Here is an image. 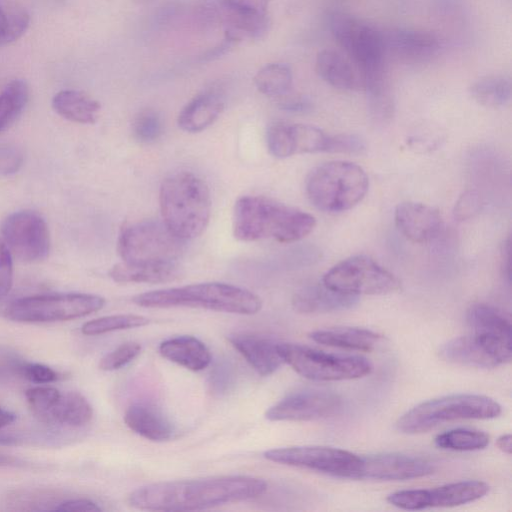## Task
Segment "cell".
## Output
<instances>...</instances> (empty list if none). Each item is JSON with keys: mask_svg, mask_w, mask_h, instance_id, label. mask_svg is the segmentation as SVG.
<instances>
[{"mask_svg": "<svg viewBox=\"0 0 512 512\" xmlns=\"http://www.w3.org/2000/svg\"><path fill=\"white\" fill-rule=\"evenodd\" d=\"M21 377L37 384H48L59 380L62 376L51 367L25 361L21 369Z\"/></svg>", "mask_w": 512, "mask_h": 512, "instance_id": "46", "label": "cell"}, {"mask_svg": "<svg viewBox=\"0 0 512 512\" xmlns=\"http://www.w3.org/2000/svg\"><path fill=\"white\" fill-rule=\"evenodd\" d=\"M24 362L25 360L14 351L0 347V383L21 377Z\"/></svg>", "mask_w": 512, "mask_h": 512, "instance_id": "48", "label": "cell"}, {"mask_svg": "<svg viewBox=\"0 0 512 512\" xmlns=\"http://www.w3.org/2000/svg\"><path fill=\"white\" fill-rule=\"evenodd\" d=\"M224 109L222 97L212 91L202 92L180 111L178 126L186 132L197 133L212 125Z\"/></svg>", "mask_w": 512, "mask_h": 512, "instance_id": "27", "label": "cell"}, {"mask_svg": "<svg viewBox=\"0 0 512 512\" xmlns=\"http://www.w3.org/2000/svg\"><path fill=\"white\" fill-rule=\"evenodd\" d=\"M502 264L504 276L510 281V244L506 241L502 251Z\"/></svg>", "mask_w": 512, "mask_h": 512, "instance_id": "52", "label": "cell"}, {"mask_svg": "<svg viewBox=\"0 0 512 512\" xmlns=\"http://www.w3.org/2000/svg\"><path fill=\"white\" fill-rule=\"evenodd\" d=\"M30 22L25 8L13 5L4 8L0 5V47L19 39L27 30Z\"/></svg>", "mask_w": 512, "mask_h": 512, "instance_id": "39", "label": "cell"}, {"mask_svg": "<svg viewBox=\"0 0 512 512\" xmlns=\"http://www.w3.org/2000/svg\"><path fill=\"white\" fill-rule=\"evenodd\" d=\"M267 490L264 479L222 475L147 484L132 491L128 504L147 511H198L251 500Z\"/></svg>", "mask_w": 512, "mask_h": 512, "instance_id": "1", "label": "cell"}, {"mask_svg": "<svg viewBox=\"0 0 512 512\" xmlns=\"http://www.w3.org/2000/svg\"><path fill=\"white\" fill-rule=\"evenodd\" d=\"M92 417L93 408L86 397L79 392L68 391L61 393L56 403L39 421L47 425L78 428L88 424Z\"/></svg>", "mask_w": 512, "mask_h": 512, "instance_id": "29", "label": "cell"}, {"mask_svg": "<svg viewBox=\"0 0 512 512\" xmlns=\"http://www.w3.org/2000/svg\"><path fill=\"white\" fill-rule=\"evenodd\" d=\"M358 300V296L333 290L321 282L300 288L292 298V305L299 313L315 314L347 310Z\"/></svg>", "mask_w": 512, "mask_h": 512, "instance_id": "23", "label": "cell"}, {"mask_svg": "<svg viewBox=\"0 0 512 512\" xmlns=\"http://www.w3.org/2000/svg\"><path fill=\"white\" fill-rule=\"evenodd\" d=\"M502 412L491 397L460 393L422 402L399 417L397 429L405 434L427 432L443 423L461 419H493Z\"/></svg>", "mask_w": 512, "mask_h": 512, "instance_id": "6", "label": "cell"}, {"mask_svg": "<svg viewBox=\"0 0 512 512\" xmlns=\"http://www.w3.org/2000/svg\"><path fill=\"white\" fill-rule=\"evenodd\" d=\"M371 116L379 122L389 120L394 113V100L385 77V71L366 75L363 78Z\"/></svg>", "mask_w": 512, "mask_h": 512, "instance_id": "33", "label": "cell"}, {"mask_svg": "<svg viewBox=\"0 0 512 512\" xmlns=\"http://www.w3.org/2000/svg\"><path fill=\"white\" fill-rule=\"evenodd\" d=\"M149 319L136 314H117L103 316L84 323L81 332L84 335L94 336L113 331L132 329L145 326Z\"/></svg>", "mask_w": 512, "mask_h": 512, "instance_id": "38", "label": "cell"}, {"mask_svg": "<svg viewBox=\"0 0 512 512\" xmlns=\"http://www.w3.org/2000/svg\"><path fill=\"white\" fill-rule=\"evenodd\" d=\"M228 341L248 364L260 375L269 376L284 363L278 351V343L251 333H234Z\"/></svg>", "mask_w": 512, "mask_h": 512, "instance_id": "21", "label": "cell"}, {"mask_svg": "<svg viewBox=\"0 0 512 512\" xmlns=\"http://www.w3.org/2000/svg\"><path fill=\"white\" fill-rule=\"evenodd\" d=\"M439 356L453 364L474 368H495L499 362L493 354L472 334L459 336L445 342Z\"/></svg>", "mask_w": 512, "mask_h": 512, "instance_id": "26", "label": "cell"}, {"mask_svg": "<svg viewBox=\"0 0 512 512\" xmlns=\"http://www.w3.org/2000/svg\"><path fill=\"white\" fill-rule=\"evenodd\" d=\"M360 479L403 481L421 478L434 472L428 460L404 453L387 452L361 456Z\"/></svg>", "mask_w": 512, "mask_h": 512, "instance_id": "18", "label": "cell"}, {"mask_svg": "<svg viewBox=\"0 0 512 512\" xmlns=\"http://www.w3.org/2000/svg\"><path fill=\"white\" fill-rule=\"evenodd\" d=\"M386 53L408 62H423L437 55L441 48L439 38L430 32L396 28L383 33Z\"/></svg>", "mask_w": 512, "mask_h": 512, "instance_id": "19", "label": "cell"}, {"mask_svg": "<svg viewBox=\"0 0 512 512\" xmlns=\"http://www.w3.org/2000/svg\"><path fill=\"white\" fill-rule=\"evenodd\" d=\"M126 426L139 436L155 442L168 441L175 434L174 424L155 404L136 402L125 411Z\"/></svg>", "mask_w": 512, "mask_h": 512, "instance_id": "22", "label": "cell"}, {"mask_svg": "<svg viewBox=\"0 0 512 512\" xmlns=\"http://www.w3.org/2000/svg\"><path fill=\"white\" fill-rule=\"evenodd\" d=\"M51 510L61 512H98L101 511L102 508L92 500L76 498L63 501Z\"/></svg>", "mask_w": 512, "mask_h": 512, "instance_id": "50", "label": "cell"}, {"mask_svg": "<svg viewBox=\"0 0 512 512\" xmlns=\"http://www.w3.org/2000/svg\"><path fill=\"white\" fill-rule=\"evenodd\" d=\"M366 172L348 161H330L314 168L306 180L310 202L324 212H343L356 206L366 195Z\"/></svg>", "mask_w": 512, "mask_h": 512, "instance_id": "5", "label": "cell"}, {"mask_svg": "<svg viewBox=\"0 0 512 512\" xmlns=\"http://www.w3.org/2000/svg\"><path fill=\"white\" fill-rule=\"evenodd\" d=\"M161 356L191 371H202L212 360L208 347L198 338L181 335L162 341L159 345Z\"/></svg>", "mask_w": 512, "mask_h": 512, "instance_id": "25", "label": "cell"}, {"mask_svg": "<svg viewBox=\"0 0 512 512\" xmlns=\"http://www.w3.org/2000/svg\"><path fill=\"white\" fill-rule=\"evenodd\" d=\"M15 415L0 407V431L15 421Z\"/></svg>", "mask_w": 512, "mask_h": 512, "instance_id": "54", "label": "cell"}, {"mask_svg": "<svg viewBox=\"0 0 512 512\" xmlns=\"http://www.w3.org/2000/svg\"><path fill=\"white\" fill-rule=\"evenodd\" d=\"M268 461L328 476L359 480L362 459L350 451L328 446H290L264 452Z\"/></svg>", "mask_w": 512, "mask_h": 512, "instance_id": "12", "label": "cell"}, {"mask_svg": "<svg viewBox=\"0 0 512 512\" xmlns=\"http://www.w3.org/2000/svg\"><path fill=\"white\" fill-rule=\"evenodd\" d=\"M481 208V198L477 191L467 190L456 201L453 215L458 221L470 219L479 212Z\"/></svg>", "mask_w": 512, "mask_h": 512, "instance_id": "47", "label": "cell"}, {"mask_svg": "<svg viewBox=\"0 0 512 512\" xmlns=\"http://www.w3.org/2000/svg\"><path fill=\"white\" fill-rule=\"evenodd\" d=\"M52 108L69 121L93 124L98 118L101 106L97 100L82 91L66 89L54 95Z\"/></svg>", "mask_w": 512, "mask_h": 512, "instance_id": "31", "label": "cell"}, {"mask_svg": "<svg viewBox=\"0 0 512 512\" xmlns=\"http://www.w3.org/2000/svg\"><path fill=\"white\" fill-rule=\"evenodd\" d=\"M322 283L350 295H384L401 289L399 279L366 255H354L325 273Z\"/></svg>", "mask_w": 512, "mask_h": 512, "instance_id": "11", "label": "cell"}, {"mask_svg": "<svg viewBox=\"0 0 512 512\" xmlns=\"http://www.w3.org/2000/svg\"><path fill=\"white\" fill-rule=\"evenodd\" d=\"M399 231L410 241L426 243L440 232L442 218L437 209L418 202L400 203L394 213Z\"/></svg>", "mask_w": 512, "mask_h": 512, "instance_id": "20", "label": "cell"}, {"mask_svg": "<svg viewBox=\"0 0 512 512\" xmlns=\"http://www.w3.org/2000/svg\"><path fill=\"white\" fill-rule=\"evenodd\" d=\"M315 225L311 214L263 196H243L234 207L233 232L241 241L295 242L307 236Z\"/></svg>", "mask_w": 512, "mask_h": 512, "instance_id": "2", "label": "cell"}, {"mask_svg": "<svg viewBox=\"0 0 512 512\" xmlns=\"http://www.w3.org/2000/svg\"><path fill=\"white\" fill-rule=\"evenodd\" d=\"M105 305L99 295L54 293L19 298L11 302L5 316L17 322L45 323L68 321L90 315Z\"/></svg>", "mask_w": 512, "mask_h": 512, "instance_id": "9", "label": "cell"}, {"mask_svg": "<svg viewBox=\"0 0 512 512\" xmlns=\"http://www.w3.org/2000/svg\"><path fill=\"white\" fill-rule=\"evenodd\" d=\"M309 337L316 343L351 351H372L382 336L360 327H330L313 331Z\"/></svg>", "mask_w": 512, "mask_h": 512, "instance_id": "28", "label": "cell"}, {"mask_svg": "<svg viewBox=\"0 0 512 512\" xmlns=\"http://www.w3.org/2000/svg\"><path fill=\"white\" fill-rule=\"evenodd\" d=\"M140 352L141 345L138 342L122 343L101 358L99 368L103 371L118 370L133 361Z\"/></svg>", "mask_w": 512, "mask_h": 512, "instance_id": "43", "label": "cell"}, {"mask_svg": "<svg viewBox=\"0 0 512 512\" xmlns=\"http://www.w3.org/2000/svg\"><path fill=\"white\" fill-rule=\"evenodd\" d=\"M292 83V70L285 63H269L254 76V84L260 93L278 99L290 92Z\"/></svg>", "mask_w": 512, "mask_h": 512, "instance_id": "34", "label": "cell"}, {"mask_svg": "<svg viewBox=\"0 0 512 512\" xmlns=\"http://www.w3.org/2000/svg\"><path fill=\"white\" fill-rule=\"evenodd\" d=\"M110 278L117 283H167L180 277V268L174 263H118L109 271Z\"/></svg>", "mask_w": 512, "mask_h": 512, "instance_id": "30", "label": "cell"}, {"mask_svg": "<svg viewBox=\"0 0 512 512\" xmlns=\"http://www.w3.org/2000/svg\"><path fill=\"white\" fill-rule=\"evenodd\" d=\"M342 398L337 393L307 388L290 393L265 413L269 421L307 422L332 417L341 410Z\"/></svg>", "mask_w": 512, "mask_h": 512, "instance_id": "15", "label": "cell"}, {"mask_svg": "<svg viewBox=\"0 0 512 512\" xmlns=\"http://www.w3.org/2000/svg\"><path fill=\"white\" fill-rule=\"evenodd\" d=\"M489 492V485L479 480H465L429 489H408L393 492L387 501L404 510L455 507L474 502Z\"/></svg>", "mask_w": 512, "mask_h": 512, "instance_id": "14", "label": "cell"}, {"mask_svg": "<svg viewBox=\"0 0 512 512\" xmlns=\"http://www.w3.org/2000/svg\"><path fill=\"white\" fill-rule=\"evenodd\" d=\"M1 234L11 255L23 262H39L49 254V229L44 218L35 211L9 214L1 224Z\"/></svg>", "mask_w": 512, "mask_h": 512, "instance_id": "13", "label": "cell"}, {"mask_svg": "<svg viewBox=\"0 0 512 512\" xmlns=\"http://www.w3.org/2000/svg\"><path fill=\"white\" fill-rule=\"evenodd\" d=\"M132 301L145 308L189 307L240 315L256 314L262 307V301L255 293L220 282L144 292L134 296Z\"/></svg>", "mask_w": 512, "mask_h": 512, "instance_id": "4", "label": "cell"}, {"mask_svg": "<svg viewBox=\"0 0 512 512\" xmlns=\"http://www.w3.org/2000/svg\"><path fill=\"white\" fill-rule=\"evenodd\" d=\"M267 147L271 155L276 158H287L293 154L289 123L275 122L271 124L266 132Z\"/></svg>", "mask_w": 512, "mask_h": 512, "instance_id": "41", "label": "cell"}, {"mask_svg": "<svg viewBox=\"0 0 512 512\" xmlns=\"http://www.w3.org/2000/svg\"><path fill=\"white\" fill-rule=\"evenodd\" d=\"M185 241L163 222L144 220L124 225L117 250L123 262L132 264L174 263L184 251Z\"/></svg>", "mask_w": 512, "mask_h": 512, "instance_id": "8", "label": "cell"}, {"mask_svg": "<svg viewBox=\"0 0 512 512\" xmlns=\"http://www.w3.org/2000/svg\"><path fill=\"white\" fill-rule=\"evenodd\" d=\"M159 204L163 223L185 242L200 236L209 223V188L198 175L190 171H179L163 180Z\"/></svg>", "mask_w": 512, "mask_h": 512, "instance_id": "3", "label": "cell"}, {"mask_svg": "<svg viewBox=\"0 0 512 512\" xmlns=\"http://www.w3.org/2000/svg\"><path fill=\"white\" fill-rule=\"evenodd\" d=\"M329 29L362 77L384 71L386 50L383 32L362 19L340 11L330 15Z\"/></svg>", "mask_w": 512, "mask_h": 512, "instance_id": "10", "label": "cell"}, {"mask_svg": "<svg viewBox=\"0 0 512 512\" xmlns=\"http://www.w3.org/2000/svg\"><path fill=\"white\" fill-rule=\"evenodd\" d=\"M511 89L509 77L505 75H487L470 85L469 94L481 106L500 108L510 101Z\"/></svg>", "mask_w": 512, "mask_h": 512, "instance_id": "32", "label": "cell"}, {"mask_svg": "<svg viewBox=\"0 0 512 512\" xmlns=\"http://www.w3.org/2000/svg\"><path fill=\"white\" fill-rule=\"evenodd\" d=\"M29 99V87L22 79L10 81L0 92V132L23 112Z\"/></svg>", "mask_w": 512, "mask_h": 512, "instance_id": "35", "label": "cell"}, {"mask_svg": "<svg viewBox=\"0 0 512 512\" xmlns=\"http://www.w3.org/2000/svg\"><path fill=\"white\" fill-rule=\"evenodd\" d=\"M490 442V436L480 430L455 428L438 434L434 443L438 448L451 451H476L484 449Z\"/></svg>", "mask_w": 512, "mask_h": 512, "instance_id": "36", "label": "cell"}, {"mask_svg": "<svg viewBox=\"0 0 512 512\" xmlns=\"http://www.w3.org/2000/svg\"><path fill=\"white\" fill-rule=\"evenodd\" d=\"M318 76L334 88L345 91L363 90V77L360 70L341 53L324 49L315 60Z\"/></svg>", "mask_w": 512, "mask_h": 512, "instance_id": "24", "label": "cell"}, {"mask_svg": "<svg viewBox=\"0 0 512 512\" xmlns=\"http://www.w3.org/2000/svg\"><path fill=\"white\" fill-rule=\"evenodd\" d=\"M270 0H221L226 39L231 43L262 38L269 29Z\"/></svg>", "mask_w": 512, "mask_h": 512, "instance_id": "17", "label": "cell"}, {"mask_svg": "<svg viewBox=\"0 0 512 512\" xmlns=\"http://www.w3.org/2000/svg\"><path fill=\"white\" fill-rule=\"evenodd\" d=\"M22 464V461L18 458H15L11 455L0 452V466H10V465H19Z\"/></svg>", "mask_w": 512, "mask_h": 512, "instance_id": "55", "label": "cell"}, {"mask_svg": "<svg viewBox=\"0 0 512 512\" xmlns=\"http://www.w3.org/2000/svg\"><path fill=\"white\" fill-rule=\"evenodd\" d=\"M61 392L49 386L31 387L25 391V398L33 415L41 420L59 399Z\"/></svg>", "mask_w": 512, "mask_h": 512, "instance_id": "42", "label": "cell"}, {"mask_svg": "<svg viewBox=\"0 0 512 512\" xmlns=\"http://www.w3.org/2000/svg\"><path fill=\"white\" fill-rule=\"evenodd\" d=\"M497 447L506 454H511L512 448H511V435L503 434L501 435L497 441H496Z\"/></svg>", "mask_w": 512, "mask_h": 512, "instance_id": "53", "label": "cell"}, {"mask_svg": "<svg viewBox=\"0 0 512 512\" xmlns=\"http://www.w3.org/2000/svg\"><path fill=\"white\" fill-rule=\"evenodd\" d=\"M283 362L312 381L352 380L369 375L371 362L357 355H336L295 343H278Z\"/></svg>", "mask_w": 512, "mask_h": 512, "instance_id": "7", "label": "cell"}, {"mask_svg": "<svg viewBox=\"0 0 512 512\" xmlns=\"http://www.w3.org/2000/svg\"><path fill=\"white\" fill-rule=\"evenodd\" d=\"M236 381V372L233 365L227 361H221L211 370L209 387L212 393L223 395L229 392Z\"/></svg>", "mask_w": 512, "mask_h": 512, "instance_id": "44", "label": "cell"}, {"mask_svg": "<svg viewBox=\"0 0 512 512\" xmlns=\"http://www.w3.org/2000/svg\"><path fill=\"white\" fill-rule=\"evenodd\" d=\"M293 154L326 152L329 135L308 124L289 123Z\"/></svg>", "mask_w": 512, "mask_h": 512, "instance_id": "37", "label": "cell"}, {"mask_svg": "<svg viewBox=\"0 0 512 512\" xmlns=\"http://www.w3.org/2000/svg\"><path fill=\"white\" fill-rule=\"evenodd\" d=\"M13 283V263L12 255L0 239V300H2L11 290Z\"/></svg>", "mask_w": 512, "mask_h": 512, "instance_id": "49", "label": "cell"}, {"mask_svg": "<svg viewBox=\"0 0 512 512\" xmlns=\"http://www.w3.org/2000/svg\"><path fill=\"white\" fill-rule=\"evenodd\" d=\"M466 320L471 334L494 355L500 365L510 362L511 324L501 311L488 304H473L467 310Z\"/></svg>", "mask_w": 512, "mask_h": 512, "instance_id": "16", "label": "cell"}, {"mask_svg": "<svg viewBox=\"0 0 512 512\" xmlns=\"http://www.w3.org/2000/svg\"><path fill=\"white\" fill-rule=\"evenodd\" d=\"M365 151V141L357 134L329 135L326 152L360 155Z\"/></svg>", "mask_w": 512, "mask_h": 512, "instance_id": "45", "label": "cell"}, {"mask_svg": "<svg viewBox=\"0 0 512 512\" xmlns=\"http://www.w3.org/2000/svg\"><path fill=\"white\" fill-rule=\"evenodd\" d=\"M281 109L294 113H307L312 110V102L301 95H290L289 93L279 98Z\"/></svg>", "mask_w": 512, "mask_h": 512, "instance_id": "51", "label": "cell"}, {"mask_svg": "<svg viewBox=\"0 0 512 512\" xmlns=\"http://www.w3.org/2000/svg\"><path fill=\"white\" fill-rule=\"evenodd\" d=\"M134 138L143 144L156 142L163 133V123L158 112L146 109L137 114L132 124Z\"/></svg>", "mask_w": 512, "mask_h": 512, "instance_id": "40", "label": "cell"}]
</instances>
